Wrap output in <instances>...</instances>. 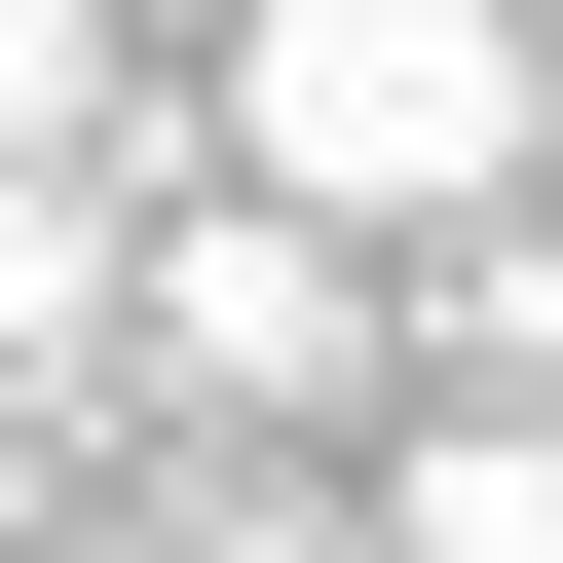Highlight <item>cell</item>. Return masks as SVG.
<instances>
[{"instance_id":"52a82bcc","label":"cell","mask_w":563,"mask_h":563,"mask_svg":"<svg viewBox=\"0 0 563 563\" xmlns=\"http://www.w3.org/2000/svg\"><path fill=\"white\" fill-rule=\"evenodd\" d=\"M188 563H376V526H263V488H225V526H188Z\"/></svg>"},{"instance_id":"7a4b0ae2","label":"cell","mask_w":563,"mask_h":563,"mask_svg":"<svg viewBox=\"0 0 563 563\" xmlns=\"http://www.w3.org/2000/svg\"><path fill=\"white\" fill-rule=\"evenodd\" d=\"M151 376H225V413H339V376H376L339 225H301V188H188V225H151Z\"/></svg>"},{"instance_id":"8992f818","label":"cell","mask_w":563,"mask_h":563,"mask_svg":"<svg viewBox=\"0 0 563 563\" xmlns=\"http://www.w3.org/2000/svg\"><path fill=\"white\" fill-rule=\"evenodd\" d=\"M0 151H113V0H0Z\"/></svg>"},{"instance_id":"3957f363","label":"cell","mask_w":563,"mask_h":563,"mask_svg":"<svg viewBox=\"0 0 563 563\" xmlns=\"http://www.w3.org/2000/svg\"><path fill=\"white\" fill-rule=\"evenodd\" d=\"M376 563H563V413H413V488H376Z\"/></svg>"},{"instance_id":"277c9868","label":"cell","mask_w":563,"mask_h":563,"mask_svg":"<svg viewBox=\"0 0 563 563\" xmlns=\"http://www.w3.org/2000/svg\"><path fill=\"white\" fill-rule=\"evenodd\" d=\"M76 339H113V188H76V151H0V376H76Z\"/></svg>"},{"instance_id":"5b68a950","label":"cell","mask_w":563,"mask_h":563,"mask_svg":"<svg viewBox=\"0 0 563 563\" xmlns=\"http://www.w3.org/2000/svg\"><path fill=\"white\" fill-rule=\"evenodd\" d=\"M526 376H563V225L488 188V225H451V413H526Z\"/></svg>"},{"instance_id":"6da1fadb","label":"cell","mask_w":563,"mask_h":563,"mask_svg":"<svg viewBox=\"0 0 563 563\" xmlns=\"http://www.w3.org/2000/svg\"><path fill=\"white\" fill-rule=\"evenodd\" d=\"M225 188H301L339 263L376 225H488L526 188V0H263L225 38Z\"/></svg>"}]
</instances>
